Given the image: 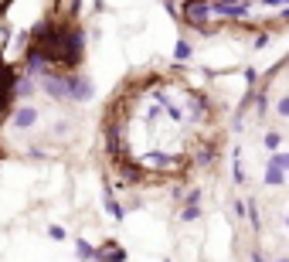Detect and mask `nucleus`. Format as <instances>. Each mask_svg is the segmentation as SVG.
<instances>
[{
    "instance_id": "3",
    "label": "nucleus",
    "mask_w": 289,
    "mask_h": 262,
    "mask_svg": "<svg viewBox=\"0 0 289 262\" xmlns=\"http://www.w3.org/2000/svg\"><path fill=\"white\" fill-rule=\"evenodd\" d=\"M78 259H95V249L89 242H78Z\"/></svg>"
},
{
    "instance_id": "2",
    "label": "nucleus",
    "mask_w": 289,
    "mask_h": 262,
    "mask_svg": "<svg viewBox=\"0 0 289 262\" xmlns=\"http://www.w3.org/2000/svg\"><path fill=\"white\" fill-rule=\"evenodd\" d=\"M272 113H276L279 119H289V92H283V95L276 99V106H272Z\"/></svg>"
},
{
    "instance_id": "1",
    "label": "nucleus",
    "mask_w": 289,
    "mask_h": 262,
    "mask_svg": "<svg viewBox=\"0 0 289 262\" xmlns=\"http://www.w3.org/2000/svg\"><path fill=\"white\" fill-rule=\"evenodd\" d=\"M95 259L99 262H126V256H123L119 245H102V249L95 252Z\"/></svg>"
},
{
    "instance_id": "4",
    "label": "nucleus",
    "mask_w": 289,
    "mask_h": 262,
    "mask_svg": "<svg viewBox=\"0 0 289 262\" xmlns=\"http://www.w3.org/2000/svg\"><path fill=\"white\" fill-rule=\"evenodd\" d=\"M276 262H289V256H283V259H276Z\"/></svg>"
}]
</instances>
